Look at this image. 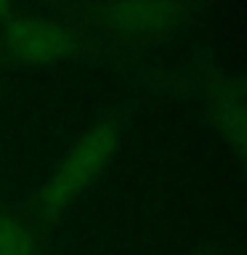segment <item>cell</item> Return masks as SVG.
Masks as SVG:
<instances>
[{
	"instance_id": "obj_1",
	"label": "cell",
	"mask_w": 247,
	"mask_h": 255,
	"mask_svg": "<svg viewBox=\"0 0 247 255\" xmlns=\"http://www.w3.org/2000/svg\"><path fill=\"white\" fill-rule=\"evenodd\" d=\"M117 151V133L109 125H96L85 130L69 149V154L61 159V165L53 170L37 191V207L43 215H53L72 205L77 197H83L88 186L99 181V175L107 170Z\"/></svg>"
},
{
	"instance_id": "obj_2",
	"label": "cell",
	"mask_w": 247,
	"mask_h": 255,
	"mask_svg": "<svg viewBox=\"0 0 247 255\" xmlns=\"http://www.w3.org/2000/svg\"><path fill=\"white\" fill-rule=\"evenodd\" d=\"M5 48L13 59L24 64L45 67V64H59L69 59L77 48V37L72 35V29L53 19L24 16V19H13L5 27Z\"/></svg>"
},
{
	"instance_id": "obj_3",
	"label": "cell",
	"mask_w": 247,
	"mask_h": 255,
	"mask_svg": "<svg viewBox=\"0 0 247 255\" xmlns=\"http://www.w3.org/2000/svg\"><path fill=\"white\" fill-rule=\"evenodd\" d=\"M189 19L183 0H109L104 8L107 27L125 35H162Z\"/></svg>"
},
{
	"instance_id": "obj_4",
	"label": "cell",
	"mask_w": 247,
	"mask_h": 255,
	"mask_svg": "<svg viewBox=\"0 0 247 255\" xmlns=\"http://www.w3.org/2000/svg\"><path fill=\"white\" fill-rule=\"evenodd\" d=\"M0 255H37L29 229L8 215H0Z\"/></svg>"
}]
</instances>
